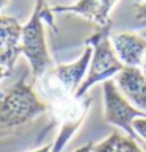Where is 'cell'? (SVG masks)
I'll return each mask as SVG.
<instances>
[{"mask_svg": "<svg viewBox=\"0 0 146 152\" xmlns=\"http://www.w3.org/2000/svg\"><path fill=\"white\" fill-rule=\"evenodd\" d=\"M74 152H93V143L83 144V146H80L79 149H76Z\"/></svg>", "mask_w": 146, "mask_h": 152, "instance_id": "obj_13", "label": "cell"}, {"mask_svg": "<svg viewBox=\"0 0 146 152\" xmlns=\"http://www.w3.org/2000/svg\"><path fill=\"white\" fill-rule=\"evenodd\" d=\"M11 72L13 71H10V69H5V67H0V82L3 80V78H7L11 75Z\"/></svg>", "mask_w": 146, "mask_h": 152, "instance_id": "obj_14", "label": "cell"}, {"mask_svg": "<svg viewBox=\"0 0 146 152\" xmlns=\"http://www.w3.org/2000/svg\"><path fill=\"white\" fill-rule=\"evenodd\" d=\"M44 22H47L57 31L52 7H49L46 0H35V7L30 18L21 30V53L29 63L33 80L39 78L49 67L54 66V60L49 53L46 42Z\"/></svg>", "mask_w": 146, "mask_h": 152, "instance_id": "obj_3", "label": "cell"}, {"mask_svg": "<svg viewBox=\"0 0 146 152\" xmlns=\"http://www.w3.org/2000/svg\"><path fill=\"white\" fill-rule=\"evenodd\" d=\"M102 96H104V119L107 124L116 126L123 130L127 137L140 141L137 133L132 129V122L135 118H146V111L140 110L129 100L121 89L118 88L115 80H105L102 85Z\"/></svg>", "mask_w": 146, "mask_h": 152, "instance_id": "obj_5", "label": "cell"}, {"mask_svg": "<svg viewBox=\"0 0 146 152\" xmlns=\"http://www.w3.org/2000/svg\"><path fill=\"white\" fill-rule=\"evenodd\" d=\"M8 3H10V0H0V14H2V11L8 7Z\"/></svg>", "mask_w": 146, "mask_h": 152, "instance_id": "obj_16", "label": "cell"}, {"mask_svg": "<svg viewBox=\"0 0 146 152\" xmlns=\"http://www.w3.org/2000/svg\"><path fill=\"white\" fill-rule=\"evenodd\" d=\"M137 3H142V2H146V0H135Z\"/></svg>", "mask_w": 146, "mask_h": 152, "instance_id": "obj_18", "label": "cell"}, {"mask_svg": "<svg viewBox=\"0 0 146 152\" xmlns=\"http://www.w3.org/2000/svg\"><path fill=\"white\" fill-rule=\"evenodd\" d=\"M21 30L19 20L11 16L0 14V67L13 71L21 53Z\"/></svg>", "mask_w": 146, "mask_h": 152, "instance_id": "obj_7", "label": "cell"}, {"mask_svg": "<svg viewBox=\"0 0 146 152\" xmlns=\"http://www.w3.org/2000/svg\"><path fill=\"white\" fill-rule=\"evenodd\" d=\"M115 83L134 105L146 111V78L140 67H124L115 77Z\"/></svg>", "mask_w": 146, "mask_h": 152, "instance_id": "obj_9", "label": "cell"}, {"mask_svg": "<svg viewBox=\"0 0 146 152\" xmlns=\"http://www.w3.org/2000/svg\"><path fill=\"white\" fill-rule=\"evenodd\" d=\"M93 55V47L85 46L82 55L72 63L54 64L44 74L33 80V88L49 108L61 105L76 97L79 86L87 75L90 61Z\"/></svg>", "mask_w": 146, "mask_h": 152, "instance_id": "obj_2", "label": "cell"}, {"mask_svg": "<svg viewBox=\"0 0 146 152\" xmlns=\"http://www.w3.org/2000/svg\"><path fill=\"white\" fill-rule=\"evenodd\" d=\"M142 72H143V75H145V78H146V57H145V61H143V64H142Z\"/></svg>", "mask_w": 146, "mask_h": 152, "instance_id": "obj_17", "label": "cell"}, {"mask_svg": "<svg viewBox=\"0 0 146 152\" xmlns=\"http://www.w3.org/2000/svg\"><path fill=\"white\" fill-rule=\"evenodd\" d=\"M32 152H54L52 151V144H47V146H43V148H38Z\"/></svg>", "mask_w": 146, "mask_h": 152, "instance_id": "obj_15", "label": "cell"}, {"mask_svg": "<svg viewBox=\"0 0 146 152\" xmlns=\"http://www.w3.org/2000/svg\"><path fill=\"white\" fill-rule=\"evenodd\" d=\"M46 111L47 104L22 75L10 89L0 91V138L18 133Z\"/></svg>", "mask_w": 146, "mask_h": 152, "instance_id": "obj_1", "label": "cell"}, {"mask_svg": "<svg viewBox=\"0 0 146 152\" xmlns=\"http://www.w3.org/2000/svg\"><path fill=\"white\" fill-rule=\"evenodd\" d=\"M90 105H91V97L87 94L82 99L74 97L61 105L49 108L54 122H57L60 127L58 135L55 137L52 143L54 152H61L66 148V144L72 140V137L76 135V132L80 129V126L85 121Z\"/></svg>", "mask_w": 146, "mask_h": 152, "instance_id": "obj_6", "label": "cell"}, {"mask_svg": "<svg viewBox=\"0 0 146 152\" xmlns=\"http://www.w3.org/2000/svg\"><path fill=\"white\" fill-rule=\"evenodd\" d=\"M93 152H145L134 138L120 132L110 133L105 140L93 144Z\"/></svg>", "mask_w": 146, "mask_h": 152, "instance_id": "obj_10", "label": "cell"}, {"mask_svg": "<svg viewBox=\"0 0 146 152\" xmlns=\"http://www.w3.org/2000/svg\"><path fill=\"white\" fill-rule=\"evenodd\" d=\"M132 129L140 141H146V118H135L132 122Z\"/></svg>", "mask_w": 146, "mask_h": 152, "instance_id": "obj_11", "label": "cell"}, {"mask_svg": "<svg viewBox=\"0 0 146 152\" xmlns=\"http://www.w3.org/2000/svg\"><path fill=\"white\" fill-rule=\"evenodd\" d=\"M110 35H112V25H107L98 28L91 36L85 39V46L93 47V55L87 75L76 93L77 99L85 97L90 88H93L101 82L104 83L105 80H110L112 77H116L124 69V64L120 61L113 46H112Z\"/></svg>", "mask_w": 146, "mask_h": 152, "instance_id": "obj_4", "label": "cell"}, {"mask_svg": "<svg viewBox=\"0 0 146 152\" xmlns=\"http://www.w3.org/2000/svg\"><path fill=\"white\" fill-rule=\"evenodd\" d=\"M110 41L124 67H142L146 57V39L134 31L110 35Z\"/></svg>", "mask_w": 146, "mask_h": 152, "instance_id": "obj_8", "label": "cell"}, {"mask_svg": "<svg viewBox=\"0 0 146 152\" xmlns=\"http://www.w3.org/2000/svg\"><path fill=\"white\" fill-rule=\"evenodd\" d=\"M134 14H135V19L138 22L146 25V2H142V3H137L135 8H134Z\"/></svg>", "mask_w": 146, "mask_h": 152, "instance_id": "obj_12", "label": "cell"}]
</instances>
